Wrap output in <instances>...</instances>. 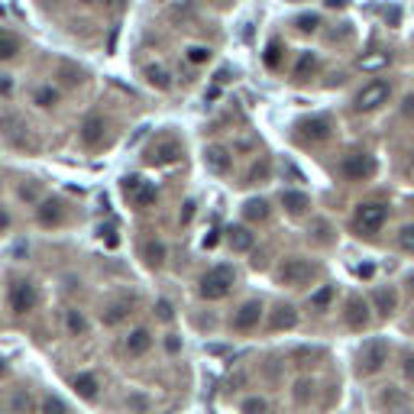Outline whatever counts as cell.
<instances>
[{
    "label": "cell",
    "instance_id": "1",
    "mask_svg": "<svg viewBox=\"0 0 414 414\" xmlns=\"http://www.w3.org/2000/svg\"><path fill=\"white\" fill-rule=\"evenodd\" d=\"M233 285H237V268L233 266H214L201 276L198 292H201V298H207V301H220L233 292Z\"/></svg>",
    "mask_w": 414,
    "mask_h": 414
},
{
    "label": "cell",
    "instance_id": "2",
    "mask_svg": "<svg viewBox=\"0 0 414 414\" xmlns=\"http://www.w3.org/2000/svg\"><path fill=\"white\" fill-rule=\"evenodd\" d=\"M385 220H389V204H382V201H362L353 211V230L360 237L379 233L385 227Z\"/></svg>",
    "mask_w": 414,
    "mask_h": 414
},
{
    "label": "cell",
    "instance_id": "3",
    "mask_svg": "<svg viewBox=\"0 0 414 414\" xmlns=\"http://www.w3.org/2000/svg\"><path fill=\"white\" fill-rule=\"evenodd\" d=\"M317 276V268L307 259H285L278 266V282L288 285V288H301V285H311V278Z\"/></svg>",
    "mask_w": 414,
    "mask_h": 414
},
{
    "label": "cell",
    "instance_id": "4",
    "mask_svg": "<svg viewBox=\"0 0 414 414\" xmlns=\"http://www.w3.org/2000/svg\"><path fill=\"white\" fill-rule=\"evenodd\" d=\"M340 175H343L346 182H366V178L376 175V159L369 153H350L340 162Z\"/></svg>",
    "mask_w": 414,
    "mask_h": 414
},
{
    "label": "cell",
    "instance_id": "5",
    "mask_svg": "<svg viewBox=\"0 0 414 414\" xmlns=\"http://www.w3.org/2000/svg\"><path fill=\"white\" fill-rule=\"evenodd\" d=\"M389 97H391V85H389V81H382V78H379V81H369V85L356 94V110H360V114L379 110Z\"/></svg>",
    "mask_w": 414,
    "mask_h": 414
},
{
    "label": "cell",
    "instance_id": "6",
    "mask_svg": "<svg viewBox=\"0 0 414 414\" xmlns=\"http://www.w3.org/2000/svg\"><path fill=\"white\" fill-rule=\"evenodd\" d=\"M262 314H266V311H262V301H259V298H249V301H243V304L233 311L230 327L237 330V333H249V330L259 327Z\"/></svg>",
    "mask_w": 414,
    "mask_h": 414
},
{
    "label": "cell",
    "instance_id": "7",
    "mask_svg": "<svg viewBox=\"0 0 414 414\" xmlns=\"http://www.w3.org/2000/svg\"><path fill=\"white\" fill-rule=\"evenodd\" d=\"M10 311H16V314H26V311H32V307L39 304V295H36V285L32 282H13L10 285Z\"/></svg>",
    "mask_w": 414,
    "mask_h": 414
},
{
    "label": "cell",
    "instance_id": "8",
    "mask_svg": "<svg viewBox=\"0 0 414 414\" xmlns=\"http://www.w3.org/2000/svg\"><path fill=\"white\" fill-rule=\"evenodd\" d=\"M155 337L149 327H133L126 337H123V353L130 356V360H139V356H146L153 350Z\"/></svg>",
    "mask_w": 414,
    "mask_h": 414
},
{
    "label": "cell",
    "instance_id": "9",
    "mask_svg": "<svg viewBox=\"0 0 414 414\" xmlns=\"http://www.w3.org/2000/svg\"><path fill=\"white\" fill-rule=\"evenodd\" d=\"M385 360H389V346L382 340H372V343L362 346L360 353V372L362 376H372V372H379L385 366Z\"/></svg>",
    "mask_w": 414,
    "mask_h": 414
},
{
    "label": "cell",
    "instance_id": "10",
    "mask_svg": "<svg viewBox=\"0 0 414 414\" xmlns=\"http://www.w3.org/2000/svg\"><path fill=\"white\" fill-rule=\"evenodd\" d=\"M182 155V146H178L175 139H159V143H153L146 153V162L149 165H172V162Z\"/></svg>",
    "mask_w": 414,
    "mask_h": 414
},
{
    "label": "cell",
    "instance_id": "11",
    "mask_svg": "<svg viewBox=\"0 0 414 414\" xmlns=\"http://www.w3.org/2000/svg\"><path fill=\"white\" fill-rule=\"evenodd\" d=\"M123 191H126V198H133V204L136 207H146L155 201V188L153 184H146L143 178H123Z\"/></svg>",
    "mask_w": 414,
    "mask_h": 414
},
{
    "label": "cell",
    "instance_id": "12",
    "mask_svg": "<svg viewBox=\"0 0 414 414\" xmlns=\"http://www.w3.org/2000/svg\"><path fill=\"white\" fill-rule=\"evenodd\" d=\"M71 389H75V395L81 401H97L100 379L94 376V372H75V376H71Z\"/></svg>",
    "mask_w": 414,
    "mask_h": 414
},
{
    "label": "cell",
    "instance_id": "13",
    "mask_svg": "<svg viewBox=\"0 0 414 414\" xmlns=\"http://www.w3.org/2000/svg\"><path fill=\"white\" fill-rule=\"evenodd\" d=\"M298 136L304 143H321V139L330 136V120L327 117H311V120H301L298 123Z\"/></svg>",
    "mask_w": 414,
    "mask_h": 414
},
{
    "label": "cell",
    "instance_id": "14",
    "mask_svg": "<svg viewBox=\"0 0 414 414\" xmlns=\"http://www.w3.org/2000/svg\"><path fill=\"white\" fill-rule=\"evenodd\" d=\"M104 130H107V126H104V117H100V114H88L85 123H81V130H78V136H81V143H85L88 149H94L100 139H104Z\"/></svg>",
    "mask_w": 414,
    "mask_h": 414
},
{
    "label": "cell",
    "instance_id": "15",
    "mask_svg": "<svg viewBox=\"0 0 414 414\" xmlns=\"http://www.w3.org/2000/svg\"><path fill=\"white\" fill-rule=\"evenodd\" d=\"M346 324L353 330H362L369 324V304L360 298V295H353V298L346 301Z\"/></svg>",
    "mask_w": 414,
    "mask_h": 414
},
{
    "label": "cell",
    "instance_id": "16",
    "mask_svg": "<svg viewBox=\"0 0 414 414\" xmlns=\"http://www.w3.org/2000/svg\"><path fill=\"white\" fill-rule=\"evenodd\" d=\"M204 165L214 172V175H227V172H230V153H227L223 146H207L204 149Z\"/></svg>",
    "mask_w": 414,
    "mask_h": 414
},
{
    "label": "cell",
    "instance_id": "17",
    "mask_svg": "<svg viewBox=\"0 0 414 414\" xmlns=\"http://www.w3.org/2000/svg\"><path fill=\"white\" fill-rule=\"evenodd\" d=\"M298 324V311L292 304H278L272 307V317H268V327L272 330H292Z\"/></svg>",
    "mask_w": 414,
    "mask_h": 414
},
{
    "label": "cell",
    "instance_id": "18",
    "mask_svg": "<svg viewBox=\"0 0 414 414\" xmlns=\"http://www.w3.org/2000/svg\"><path fill=\"white\" fill-rule=\"evenodd\" d=\"M227 243H230L233 253H249L256 237L249 233V227H230V230H227Z\"/></svg>",
    "mask_w": 414,
    "mask_h": 414
},
{
    "label": "cell",
    "instance_id": "19",
    "mask_svg": "<svg viewBox=\"0 0 414 414\" xmlns=\"http://www.w3.org/2000/svg\"><path fill=\"white\" fill-rule=\"evenodd\" d=\"M282 207L292 217H301L311 211V198H307L304 191H282Z\"/></svg>",
    "mask_w": 414,
    "mask_h": 414
},
{
    "label": "cell",
    "instance_id": "20",
    "mask_svg": "<svg viewBox=\"0 0 414 414\" xmlns=\"http://www.w3.org/2000/svg\"><path fill=\"white\" fill-rule=\"evenodd\" d=\"M395 304H398V292H395V288H376V292H372V307H376L379 314L382 317H389L391 311H395Z\"/></svg>",
    "mask_w": 414,
    "mask_h": 414
},
{
    "label": "cell",
    "instance_id": "21",
    "mask_svg": "<svg viewBox=\"0 0 414 414\" xmlns=\"http://www.w3.org/2000/svg\"><path fill=\"white\" fill-rule=\"evenodd\" d=\"M65 330H69L71 337H85L88 330H91V324H88L85 311H78V307H69V311H65Z\"/></svg>",
    "mask_w": 414,
    "mask_h": 414
},
{
    "label": "cell",
    "instance_id": "22",
    "mask_svg": "<svg viewBox=\"0 0 414 414\" xmlns=\"http://www.w3.org/2000/svg\"><path fill=\"white\" fill-rule=\"evenodd\" d=\"M36 217L42 227H55V223H61V204L59 201H39Z\"/></svg>",
    "mask_w": 414,
    "mask_h": 414
},
{
    "label": "cell",
    "instance_id": "23",
    "mask_svg": "<svg viewBox=\"0 0 414 414\" xmlns=\"http://www.w3.org/2000/svg\"><path fill=\"white\" fill-rule=\"evenodd\" d=\"M143 259H146L149 268H162L165 266V243H162V239H149V243L143 246Z\"/></svg>",
    "mask_w": 414,
    "mask_h": 414
},
{
    "label": "cell",
    "instance_id": "24",
    "mask_svg": "<svg viewBox=\"0 0 414 414\" xmlns=\"http://www.w3.org/2000/svg\"><path fill=\"white\" fill-rule=\"evenodd\" d=\"M143 75H146V81L155 88V91H172V75L162 69V65H146Z\"/></svg>",
    "mask_w": 414,
    "mask_h": 414
},
{
    "label": "cell",
    "instance_id": "25",
    "mask_svg": "<svg viewBox=\"0 0 414 414\" xmlns=\"http://www.w3.org/2000/svg\"><path fill=\"white\" fill-rule=\"evenodd\" d=\"M126 314H130V301L123 298V301H114V304H107V307H104V314H100V321L107 324V327H117V324H120Z\"/></svg>",
    "mask_w": 414,
    "mask_h": 414
},
{
    "label": "cell",
    "instance_id": "26",
    "mask_svg": "<svg viewBox=\"0 0 414 414\" xmlns=\"http://www.w3.org/2000/svg\"><path fill=\"white\" fill-rule=\"evenodd\" d=\"M314 71H317V55L314 52H301L298 61H295V78H298V81H307Z\"/></svg>",
    "mask_w": 414,
    "mask_h": 414
},
{
    "label": "cell",
    "instance_id": "27",
    "mask_svg": "<svg viewBox=\"0 0 414 414\" xmlns=\"http://www.w3.org/2000/svg\"><path fill=\"white\" fill-rule=\"evenodd\" d=\"M32 100H36V107L49 110V107H55V104H59V91H55L52 85H42V88H36Z\"/></svg>",
    "mask_w": 414,
    "mask_h": 414
},
{
    "label": "cell",
    "instance_id": "28",
    "mask_svg": "<svg viewBox=\"0 0 414 414\" xmlns=\"http://www.w3.org/2000/svg\"><path fill=\"white\" fill-rule=\"evenodd\" d=\"M243 217H246V220H266V217H268V204L262 198L246 201V204H243Z\"/></svg>",
    "mask_w": 414,
    "mask_h": 414
},
{
    "label": "cell",
    "instance_id": "29",
    "mask_svg": "<svg viewBox=\"0 0 414 414\" xmlns=\"http://www.w3.org/2000/svg\"><path fill=\"white\" fill-rule=\"evenodd\" d=\"M149 408H153L149 395H143V391H130L126 395V411L130 414H149Z\"/></svg>",
    "mask_w": 414,
    "mask_h": 414
},
{
    "label": "cell",
    "instance_id": "30",
    "mask_svg": "<svg viewBox=\"0 0 414 414\" xmlns=\"http://www.w3.org/2000/svg\"><path fill=\"white\" fill-rule=\"evenodd\" d=\"M0 130H4V136L16 139V133L26 130V126H23V120H20L16 114H0ZM16 143H20V139H16Z\"/></svg>",
    "mask_w": 414,
    "mask_h": 414
},
{
    "label": "cell",
    "instance_id": "31",
    "mask_svg": "<svg viewBox=\"0 0 414 414\" xmlns=\"http://www.w3.org/2000/svg\"><path fill=\"white\" fill-rule=\"evenodd\" d=\"M39 414H69V405H65L59 395H42V401H39Z\"/></svg>",
    "mask_w": 414,
    "mask_h": 414
},
{
    "label": "cell",
    "instance_id": "32",
    "mask_svg": "<svg viewBox=\"0 0 414 414\" xmlns=\"http://www.w3.org/2000/svg\"><path fill=\"white\" fill-rule=\"evenodd\" d=\"M239 411L243 414H268V401L259 398V395H249V398L239 401Z\"/></svg>",
    "mask_w": 414,
    "mask_h": 414
},
{
    "label": "cell",
    "instance_id": "33",
    "mask_svg": "<svg viewBox=\"0 0 414 414\" xmlns=\"http://www.w3.org/2000/svg\"><path fill=\"white\" fill-rule=\"evenodd\" d=\"M311 239H314V243H333V227H330L327 220H317L314 227H311Z\"/></svg>",
    "mask_w": 414,
    "mask_h": 414
},
{
    "label": "cell",
    "instance_id": "34",
    "mask_svg": "<svg viewBox=\"0 0 414 414\" xmlns=\"http://www.w3.org/2000/svg\"><path fill=\"white\" fill-rule=\"evenodd\" d=\"M398 249H405V253H414V223H408V227H401L398 230Z\"/></svg>",
    "mask_w": 414,
    "mask_h": 414
},
{
    "label": "cell",
    "instance_id": "35",
    "mask_svg": "<svg viewBox=\"0 0 414 414\" xmlns=\"http://www.w3.org/2000/svg\"><path fill=\"white\" fill-rule=\"evenodd\" d=\"M317 26H321V16H317V13H304V16H298V30H301V32H314Z\"/></svg>",
    "mask_w": 414,
    "mask_h": 414
},
{
    "label": "cell",
    "instance_id": "36",
    "mask_svg": "<svg viewBox=\"0 0 414 414\" xmlns=\"http://www.w3.org/2000/svg\"><path fill=\"white\" fill-rule=\"evenodd\" d=\"M16 49H20V42H16L13 36H7V32H4V39H0V59H10V55H16Z\"/></svg>",
    "mask_w": 414,
    "mask_h": 414
},
{
    "label": "cell",
    "instance_id": "37",
    "mask_svg": "<svg viewBox=\"0 0 414 414\" xmlns=\"http://www.w3.org/2000/svg\"><path fill=\"white\" fill-rule=\"evenodd\" d=\"M207 59H211V49L207 46H191L188 49V61H194V65H204Z\"/></svg>",
    "mask_w": 414,
    "mask_h": 414
},
{
    "label": "cell",
    "instance_id": "38",
    "mask_svg": "<svg viewBox=\"0 0 414 414\" xmlns=\"http://www.w3.org/2000/svg\"><path fill=\"white\" fill-rule=\"evenodd\" d=\"M330 298H333V285H324L321 292H317L314 298H311V304H314V307H327V304H330Z\"/></svg>",
    "mask_w": 414,
    "mask_h": 414
},
{
    "label": "cell",
    "instance_id": "39",
    "mask_svg": "<svg viewBox=\"0 0 414 414\" xmlns=\"http://www.w3.org/2000/svg\"><path fill=\"white\" fill-rule=\"evenodd\" d=\"M268 178V162H259V165H253L249 169V184H259Z\"/></svg>",
    "mask_w": 414,
    "mask_h": 414
},
{
    "label": "cell",
    "instance_id": "40",
    "mask_svg": "<svg viewBox=\"0 0 414 414\" xmlns=\"http://www.w3.org/2000/svg\"><path fill=\"white\" fill-rule=\"evenodd\" d=\"M165 353L169 356L182 353V337H178V333H165Z\"/></svg>",
    "mask_w": 414,
    "mask_h": 414
},
{
    "label": "cell",
    "instance_id": "41",
    "mask_svg": "<svg viewBox=\"0 0 414 414\" xmlns=\"http://www.w3.org/2000/svg\"><path fill=\"white\" fill-rule=\"evenodd\" d=\"M311 389H314V385L307 382V379L295 382V401H307V398H311Z\"/></svg>",
    "mask_w": 414,
    "mask_h": 414
},
{
    "label": "cell",
    "instance_id": "42",
    "mask_svg": "<svg viewBox=\"0 0 414 414\" xmlns=\"http://www.w3.org/2000/svg\"><path fill=\"white\" fill-rule=\"evenodd\" d=\"M30 405H32V401H30V395H26V391H16V395H13V411L16 414L30 411Z\"/></svg>",
    "mask_w": 414,
    "mask_h": 414
},
{
    "label": "cell",
    "instance_id": "43",
    "mask_svg": "<svg viewBox=\"0 0 414 414\" xmlns=\"http://www.w3.org/2000/svg\"><path fill=\"white\" fill-rule=\"evenodd\" d=\"M278 52H282V49H278V42H272V46H268V52H266V65H268V69H276V65H278Z\"/></svg>",
    "mask_w": 414,
    "mask_h": 414
},
{
    "label": "cell",
    "instance_id": "44",
    "mask_svg": "<svg viewBox=\"0 0 414 414\" xmlns=\"http://www.w3.org/2000/svg\"><path fill=\"white\" fill-rule=\"evenodd\" d=\"M20 198H23V201H39V188H32V184H23V188H20Z\"/></svg>",
    "mask_w": 414,
    "mask_h": 414
},
{
    "label": "cell",
    "instance_id": "45",
    "mask_svg": "<svg viewBox=\"0 0 414 414\" xmlns=\"http://www.w3.org/2000/svg\"><path fill=\"white\" fill-rule=\"evenodd\" d=\"M155 311H159L162 321H172V317H175V314H172V304H169V301H159V304H155Z\"/></svg>",
    "mask_w": 414,
    "mask_h": 414
},
{
    "label": "cell",
    "instance_id": "46",
    "mask_svg": "<svg viewBox=\"0 0 414 414\" xmlns=\"http://www.w3.org/2000/svg\"><path fill=\"white\" fill-rule=\"evenodd\" d=\"M401 114L411 117V120H414V94H408V97L401 100Z\"/></svg>",
    "mask_w": 414,
    "mask_h": 414
},
{
    "label": "cell",
    "instance_id": "47",
    "mask_svg": "<svg viewBox=\"0 0 414 414\" xmlns=\"http://www.w3.org/2000/svg\"><path fill=\"white\" fill-rule=\"evenodd\" d=\"M10 223H13L10 211H7V207H0V233H4V230H10Z\"/></svg>",
    "mask_w": 414,
    "mask_h": 414
},
{
    "label": "cell",
    "instance_id": "48",
    "mask_svg": "<svg viewBox=\"0 0 414 414\" xmlns=\"http://www.w3.org/2000/svg\"><path fill=\"white\" fill-rule=\"evenodd\" d=\"M10 91H13V81H10V75H0V94L7 97Z\"/></svg>",
    "mask_w": 414,
    "mask_h": 414
},
{
    "label": "cell",
    "instance_id": "49",
    "mask_svg": "<svg viewBox=\"0 0 414 414\" xmlns=\"http://www.w3.org/2000/svg\"><path fill=\"white\" fill-rule=\"evenodd\" d=\"M405 376L414 382V356H408V360H405Z\"/></svg>",
    "mask_w": 414,
    "mask_h": 414
},
{
    "label": "cell",
    "instance_id": "50",
    "mask_svg": "<svg viewBox=\"0 0 414 414\" xmlns=\"http://www.w3.org/2000/svg\"><path fill=\"white\" fill-rule=\"evenodd\" d=\"M4 372H7V366H4V360H0V376H4Z\"/></svg>",
    "mask_w": 414,
    "mask_h": 414
},
{
    "label": "cell",
    "instance_id": "51",
    "mask_svg": "<svg viewBox=\"0 0 414 414\" xmlns=\"http://www.w3.org/2000/svg\"><path fill=\"white\" fill-rule=\"evenodd\" d=\"M408 285H411V292H414V276H411V278H408Z\"/></svg>",
    "mask_w": 414,
    "mask_h": 414
},
{
    "label": "cell",
    "instance_id": "52",
    "mask_svg": "<svg viewBox=\"0 0 414 414\" xmlns=\"http://www.w3.org/2000/svg\"><path fill=\"white\" fill-rule=\"evenodd\" d=\"M81 4H94V0H81Z\"/></svg>",
    "mask_w": 414,
    "mask_h": 414
},
{
    "label": "cell",
    "instance_id": "53",
    "mask_svg": "<svg viewBox=\"0 0 414 414\" xmlns=\"http://www.w3.org/2000/svg\"><path fill=\"white\" fill-rule=\"evenodd\" d=\"M0 414H7V411H4V405H0Z\"/></svg>",
    "mask_w": 414,
    "mask_h": 414
}]
</instances>
